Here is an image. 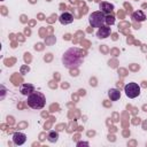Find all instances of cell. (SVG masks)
Instances as JSON below:
<instances>
[{
  "label": "cell",
  "instance_id": "obj_8",
  "mask_svg": "<svg viewBox=\"0 0 147 147\" xmlns=\"http://www.w3.org/2000/svg\"><path fill=\"white\" fill-rule=\"evenodd\" d=\"M20 92L23 95H30L32 92H34V86L32 84H22L20 87Z\"/></svg>",
  "mask_w": 147,
  "mask_h": 147
},
{
  "label": "cell",
  "instance_id": "obj_1",
  "mask_svg": "<svg viewBox=\"0 0 147 147\" xmlns=\"http://www.w3.org/2000/svg\"><path fill=\"white\" fill-rule=\"evenodd\" d=\"M85 53L78 47H71L67 49L62 56V63L68 69H77L84 61Z\"/></svg>",
  "mask_w": 147,
  "mask_h": 147
},
{
  "label": "cell",
  "instance_id": "obj_6",
  "mask_svg": "<svg viewBox=\"0 0 147 147\" xmlns=\"http://www.w3.org/2000/svg\"><path fill=\"white\" fill-rule=\"evenodd\" d=\"M111 33V30L108 25H103L101 28H99V30L96 31V37L99 39H106L107 37H109Z\"/></svg>",
  "mask_w": 147,
  "mask_h": 147
},
{
  "label": "cell",
  "instance_id": "obj_15",
  "mask_svg": "<svg viewBox=\"0 0 147 147\" xmlns=\"http://www.w3.org/2000/svg\"><path fill=\"white\" fill-rule=\"evenodd\" d=\"M88 146V142H85V141H79V142H77V146L79 147V146Z\"/></svg>",
  "mask_w": 147,
  "mask_h": 147
},
{
  "label": "cell",
  "instance_id": "obj_11",
  "mask_svg": "<svg viewBox=\"0 0 147 147\" xmlns=\"http://www.w3.org/2000/svg\"><path fill=\"white\" fill-rule=\"evenodd\" d=\"M132 18L136 22H142V21L146 20V15L144 14L142 10H136V11L132 13Z\"/></svg>",
  "mask_w": 147,
  "mask_h": 147
},
{
  "label": "cell",
  "instance_id": "obj_13",
  "mask_svg": "<svg viewBox=\"0 0 147 147\" xmlns=\"http://www.w3.org/2000/svg\"><path fill=\"white\" fill-rule=\"evenodd\" d=\"M114 23H115V17H114V15H113V14H107V15H106V24L111 25V24H114Z\"/></svg>",
  "mask_w": 147,
  "mask_h": 147
},
{
  "label": "cell",
  "instance_id": "obj_3",
  "mask_svg": "<svg viewBox=\"0 0 147 147\" xmlns=\"http://www.w3.org/2000/svg\"><path fill=\"white\" fill-rule=\"evenodd\" d=\"M88 23L92 28H101L106 24V15L101 10L93 11L88 16Z\"/></svg>",
  "mask_w": 147,
  "mask_h": 147
},
{
  "label": "cell",
  "instance_id": "obj_10",
  "mask_svg": "<svg viewBox=\"0 0 147 147\" xmlns=\"http://www.w3.org/2000/svg\"><path fill=\"white\" fill-rule=\"evenodd\" d=\"M99 7H100V10L105 14H111V11L114 9V5L108 3V2H101Z\"/></svg>",
  "mask_w": 147,
  "mask_h": 147
},
{
  "label": "cell",
  "instance_id": "obj_12",
  "mask_svg": "<svg viewBox=\"0 0 147 147\" xmlns=\"http://www.w3.org/2000/svg\"><path fill=\"white\" fill-rule=\"evenodd\" d=\"M47 140L49 142H56L59 140V133L55 131V130H51L48 133H47Z\"/></svg>",
  "mask_w": 147,
  "mask_h": 147
},
{
  "label": "cell",
  "instance_id": "obj_2",
  "mask_svg": "<svg viewBox=\"0 0 147 147\" xmlns=\"http://www.w3.org/2000/svg\"><path fill=\"white\" fill-rule=\"evenodd\" d=\"M26 103L32 109H42L46 105V98L41 92L34 91L30 95H28Z\"/></svg>",
  "mask_w": 147,
  "mask_h": 147
},
{
  "label": "cell",
  "instance_id": "obj_17",
  "mask_svg": "<svg viewBox=\"0 0 147 147\" xmlns=\"http://www.w3.org/2000/svg\"><path fill=\"white\" fill-rule=\"evenodd\" d=\"M36 49H41V45L40 44H38V45H36V47H34Z\"/></svg>",
  "mask_w": 147,
  "mask_h": 147
},
{
  "label": "cell",
  "instance_id": "obj_14",
  "mask_svg": "<svg viewBox=\"0 0 147 147\" xmlns=\"http://www.w3.org/2000/svg\"><path fill=\"white\" fill-rule=\"evenodd\" d=\"M30 70V68L29 67H26V65H24V67H22L21 68V74H24L25 71H29Z\"/></svg>",
  "mask_w": 147,
  "mask_h": 147
},
{
  "label": "cell",
  "instance_id": "obj_5",
  "mask_svg": "<svg viewBox=\"0 0 147 147\" xmlns=\"http://www.w3.org/2000/svg\"><path fill=\"white\" fill-rule=\"evenodd\" d=\"M59 21H60V23L63 24V25L70 24V23L74 22V15H72L71 13H69V11H64V13H62V14L60 15Z\"/></svg>",
  "mask_w": 147,
  "mask_h": 147
},
{
  "label": "cell",
  "instance_id": "obj_7",
  "mask_svg": "<svg viewBox=\"0 0 147 147\" xmlns=\"http://www.w3.org/2000/svg\"><path fill=\"white\" fill-rule=\"evenodd\" d=\"M26 141V136L22 132H15L13 134V142L16 146H21Z\"/></svg>",
  "mask_w": 147,
  "mask_h": 147
},
{
  "label": "cell",
  "instance_id": "obj_4",
  "mask_svg": "<svg viewBox=\"0 0 147 147\" xmlns=\"http://www.w3.org/2000/svg\"><path fill=\"white\" fill-rule=\"evenodd\" d=\"M124 92H125V95L130 99H134L137 98L139 94H140V86L137 84V83H127L125 86H124Z\"/></svg>",
  "mask_w": 147,
  "mask_h": 147
},
{
  "label": "cell",
  "instance_id": "obj_9",
  "mask_svg": "<svg viewBox=\"0 0 147 147\" xmlns=\"http://www.w3.org/2000/svg\"><path fill=\"white\" fill-rule=\"evenodd\" d=\"M108 96H109L110 101H117L121 98V92L117 88H110L108 91Z\"/></svg>",
  "mask_w": 147,
  "mask_h": 147
},
{
  "label": "cell",
  "instance_id": "obj_16",
  "mask_svg": "<svg viewBox=\"0 0 147 147\" xmlns=\"http://www.w3.org/2000/svg\"><path fill=\"white\" fill-rule=\"evenodd\" d=\"M1 90H2V95H1V99H3L5 93H6V90H5V87H3V86H1Z\"/></svg>",
  "mask_w": 147,
  "mask_h": 147
}]
</instances>
